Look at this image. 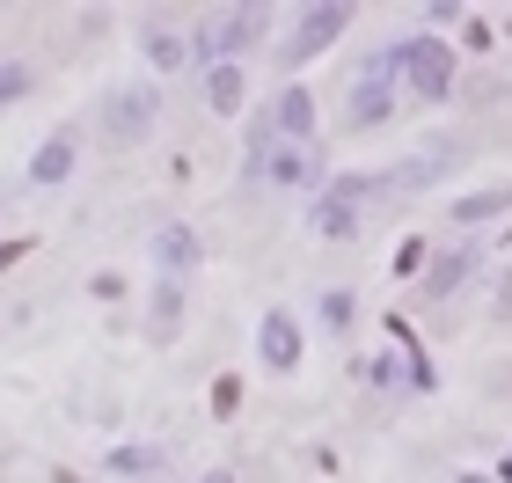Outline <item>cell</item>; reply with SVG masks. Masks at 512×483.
Instances as JSON below:
<instances>
[{
	"mask_svg": "<svg viewBox=\"0 0 512 483\" xmlns=\"http://www.w3.org/2000/svg\"><path fill=\"white\" fill-rule=\"evenodd\" d=\"M388 191V176H337V183H322V198H315V235H359V220H366V198H381Z\"/></svg>",
	"mask_w": 512,
	"mask_h": 483,
	"instance_id": "obj_1",
	"label": "cell"
},
{
	"mask_svg": "<svg viewBox=\"0 0 512 483\" xmlns=\"http://www.w3.org/2000/svg\"><path fill=\"white\" fill-rule=\"evenodd\" d=\"M395 81H403V59H395V52L366 59V74L352 81V96H344V125H352V132H374L388 110H395Z\"/></svg>",
	"mask_w": 512,
	"mask_h": 483,
	"instance_id": "obj_2",
	"label": "cell"
},
{
	"mask_svg": "<svg viewBox=\"0 0 512 483\" xmlns=\"http://www.w3.org/2000/svg\"><path fill=\"white\" fill-rule=\"evenodd\" d=\"M161 118V88L154 81H132V88H110V103H103V132H110V147H139L154 132Z\"/></svg>",
	"mask_w": 512,
	"mask_h": 483,
	"instance_id": "obj_3",
	"label": "cell"
},
{
	"mask_svg": "<svg viewBox=\"0 0 512 483\" xmlns=\"http://www.w3.org/2000/svg\"><path fill=\"white\" fill-rule=\"evenodd\" d=\"M352 30V8L344 0H322V8H300V22H293V37L278 44V66H308L315 52H330V44Z\"/></svg>",
	"mask_w": 512,
	"mask_h": 483,
	"instance_id": "obj_4",
	"label": "cell"
},
{
	"mask_svg": "<svg viewBox=\"0 0 512 483\" xmlns=\"http://www.w3.org/2000/svg\"><path fill=\"white\" fill-rule=\"evenodd\" d=\"M395 59H403V88H417L425 103L454 96V52L439 37H403V44H395Z\"/></svg>",
	"mask_w": 512,
	"mask_h": 483,
	"instance_id": "obj_5",
	"label": "cell"
},
{
	"mask_svg": "<svg viewBox=\"0 0 512 483\" xmlns=\"http://www.w3.org/2000/svg\"><path fill=\"white\" fill-rule=\"evenodd\" d=\"M264 8H227V15H213V22H205V30L191 37L198 44V59H213V66H235V52H249V44L256 37H264Z\"/></svg>",
	"mask_w": 512,
	"mask_h": 483,
	"instance_id": "obj_6",
	"label": "cell"
},
{
	"mask_svg": "<svg viewBox=\"0 0 512 483\" xmlns=\"http://www.w3.org/2000/svg\"><path fill=\"white\" fill-rule=\"evenodd\" d=\"M249 169L264 183H278V191H308V183L322 176V147H271V140H256Z\"/></svg>",
	"mask_w": 512,
	"mask_h": 483,
	"instance_id": "obj_7",
	"label": "cell"
},
{
	"mask_svg": "<svg viewBox=\"0 0 512 483\" xmlns=\"http://www.w3.org/2000/svg\"><path fill=\"white\" fill-rule=\"evenodd\" d=\"M256 352H264L271 374H293V366H300V322L286 308H271L264 322H256Z\"/></svg>",
	"mask_w": 512,
	"mask_h": 483,
	"instance_id": "obj_8",
	"label": "cell"
},
{
	"mask_svg": "<svg viewBox=\"0 0 512 483\" xmlns=\"http://www.w3.org/2000/svg\"><path fill=\"white\" fill-rule=\"evenodd\" d=\"M271 132H278L286 147H315V96H308V88H278Z\"/></svg>",
	"mask_w": 512,
	"mask_h": 483,
	"instance_id": "obj_9",
	"label": "cell"
},
{
	"mask_svg": "<svg viewBox=\"0 0 512 483\" xmlns=\"http://www.w3.org/2000/svg\"><path fill=\"white\" fill-rule=\"evenodd\" d=\"M454 161H461V147H454V140H432V147L417 154V161H403V169H388V191H432V183L447 176Z\"/></svg>",
	"mask_w": 512,
	"mask_h": 483,
	"instance_id": "obj_10",
	"label": "cell"
},
{
	"mask_svg": "<svg viewBox=\"0 0 512 483\" xmlns=\"http://www.w3.org/2000/svg\"><path fill=\"white\" fill-rule=\"evenodd\" d=\"M154 264H161V279H183V271H198V235L183 220H169L154 235Z\"/></svg>",
	"mask_w": 512,
	"mask_h": 483,
	"instance_id": "obj_11",
	"label": "cell"
},
{
	"mask_svg": "<svg viewBox=\"0 0 512 483\" xmlns=\"http://www.w3.org/2000/svg\"><path fill=\"white\" fill-rule=\"evenodd\" d=\"M476 264H483V257H476L469 242H461V249H447V257H432V271H425V293H432V301H447L454 286H469V279H476Z\"/></svg>",
	"mask_w": 512,
	"mask_h": 483,
	"instance_id": "obj_12",
	"label": "cell"
},
{
	"mask_svg": "<svg viewBox=\"0 0 512 483\" xmlns=\"http://www.w3.org/2000/svg\"><path fill=\"white\" fill-rule=\"evenodd\" d=\"M139 44H147V66H154V74H176V66L198 52L191 37H176V30H169V22H147V30H139Z\"/></svg>",
	"mask_w": 512,
	"mask_h": 483,
	"instance_id": "obj_13",
	"label": "cell"
},
{
	"mask_svg": "<svg viewBox=\"0 0 512 483\" xmlns=\"http://www.w3.org/2000/svg\"><path fill=\"white\" fill-rule=\"evenodd\" d=\"M66 176H74V132H52L30 161V183H66Z\"/></svg>",
	"mask_w": 512,
	"mask_h": 483,
	"instance_id": "obj_14",
	"label": "cell"
},
{
	"mask_svg": "<svg viewBox=\"0 0 512 483\" xmlns=\"http://www.w3.org/2000/svg\"><path fill=\"white\" fill-rule=\"evenodd\" d=\"M169 469V440H139V447H110V476H154Z\"/></svg>",
	"mask_w": 512,
	"mask_h": 483,
	"instance_id": "obj_15",
	"label": "cell"
},
{
	"mask_svg": "<svg viewBox=\"0 0 512 483\" xmlns=\"http://www.w3.org/2000/svg\"><path fill=\"white\" fill-rule=\"evenodd\" d=\"M505 205H512V183H491V191H469V198H454L447 213H454L461 227H483V220H498Z\"/></svg>",
	"mask_w": 512,
	"mask_h": 483,
	"instance_id": "obj_16",
	"label": "cell"
},
{
	"mask_svg": "<svg viewBox=\"0 0 512 483\" xmlns=\"http://www.w3.org/2000/svg\"><path fill=\"white\" fill-rule=\"evenodd\" d=\"M205 103H213L220 118L242 110V74H235V66H213V74H205Z\"/></svg>",
	"mask_w": 512,
	"mask_h": 483,
	"instance_id": "obj_17",
	"label": "cell"
},
{
	"mask_svg": "<svg viewBox=\"0 0 512 483\" xmlns=\"http://www.w3.org/2000/svg\"><path fill=\"white\" fill-rule=\"evenodd\" d=\"M176 322H183V293H176V279H161V293H154V337H176Z\"/></svg>",
	"mask_w": 512,
	"mask_h": 483,
	"instance_id": "obj_18",
	"label": "cell"
},
{
	"mask_svg": "<svg viewBox=\"0 0 512 483\" xmlns=\"http://www.w3.org/2000/svg\"><path fill=\"white\" fill-rule=\"evenodd\" d=\"M322 315H330V330H337V337L352 330V315H359V301H352V286H330V293H322Z\"/></svg>",
	"mask_w": 512,
	"mask_h": 483,
	"instance_id": "obj_19",
	"label": "cell"
},
{
	"mask_svg": "<svg viewBox=\"0 0 512 483\" xmlns=\"http://www.w3.org/2000/svg\"><path fill=\"white\" fill-rule=\"evenodd\" d=\"M0 96H8V103H22V96H30V66H22V59H8V66H0Z\"/></svg>",
	"mask_w": 512,
	"mask_h": 483,
	"instance_id": "obj_20",
	"label": "cell"
},
{
	"mask_svg": "<svg viewBox=\"0 0 512 483\" xmlns=\"http://www.w3.org/2000/svg\"><path fill=\"white\" fill-rule=\"evenodd\" d=\"M198 483H235V476H227V469H213V476H198Z\"/></svg>",
	"mask_w": 512,
	"mask_h": 483,
	"instance_id": "obj_21",
	"label": "cell"
},
{
	"mask_svg": "<svg viewBox=\"0 0 512 483\" xmlns=\"http://www.w3.org/2000/svg\"><path fill=\"white\" fill-rule=\"evenodd\" d=\"M461 483H483V476H461Z\"/></svg>",
	"mask_w": 512,
	"mask_h": 483,
	"instance_id": "obj_22",
	"label": "cell"
},
{
	"mask_svg": "<svg viewBox=\"0 0 512 483\" xmlns=\"http://www.w3.org/2000/svg\"><path fill=\"white\" fill-rule=\"evenodd\" d=\"M505 476H512V462H505Z\"/></svg>",
	"mask_w": 512,
	"mask_h": 483,
	"instance_id": "obj_23",
	"label": "cell"
}]
</instances>
